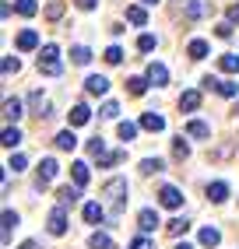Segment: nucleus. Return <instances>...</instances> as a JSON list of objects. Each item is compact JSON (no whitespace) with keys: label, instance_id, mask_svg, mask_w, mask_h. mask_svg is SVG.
<instances>
[{"label":"nucleus","instance_id":"1","mask_svg":"<svg viewBox=\"0 0 239 249\" xmlns=\"http://www.w3.org/2000/svg\"><path fill=\"white\" fill-rule=\"evenodd\" d=\"M39 71L46 77H57L63 71V63H60V49L57 46H42V53H39Z\"/></svg>","mask_w":239,"mask_h":249},{"label":"nucleus","instance_id":"2","mask_svg":"<svg viewBox=\"0 0 239 249\" xmlns=\"http://www.w3.org/2000/svg\"><path fill=\"white\" fill-rule=\"evenodd\" d=\"M102 193L109 196V204H113V211H123V204H127V179H109L106 186H102Z\"/></svg>","mask_w":239,"mask_h":249},{"label":"nucleus","instance_id":"3","mask_svg":"<svg viewBox=\"0 0 239 249\" xmlns=\"http://www.w3.org/2000/svg\"><path fill=\"white\" fill-rule=\"evenodd\" d=\"M46 228H49V235H63V231H67V214H63V207H53V211H49Z\"/></svg>","mask_w":239,"mask_h":249},{"label":"nucleus","instance_id":"4","mask_svg":"<svg viewBox=\"0 0 239 249\" xmlns=\"http://www.w3.org/2000/svg\"><path fill=\"white\" fill-rule=\"evenodd\" d=\"M159 204L169 207V211H176V207L183 204V193H179L176 186H162V190H159Z\"/></svg>","mask_w":239,"mask_h":249},{"label":"nucleus","instance_id":"5","mask_svg":"<svg viewBox=\"0 0 239 249\" xmlns=\"http://www.w3.org/2000/svg\"><path fill=\"white\" fill-rule=\"evenodd\" d=\"M57 172H60L57 158H42V161H39V186H46V182H53V179H57Z\"/></svg>","mask_w":239,"mask_h":249},{"label":"nucleus","instance_id":"6","mask_svg":"<svg viewBox=\"0 0 239 249\" xmlns=\"http://www.w3.org/2000/svg\"><path fill=\"white\" fill-rule=\"evenodd\" d=\"M148 81H151L155 88L169 85V71H165V63H148Z\"/></svg>","mask_w":239,"mask_h":249},{"label":"nucleus","instance_id":"7","mask_svg":"<svg viewBox=\"0 0 239 249\" xmlns=\"http://www.w3.org/2000/svg\"><path fill=\"white\" fill-rule=\"evenodd\" d=\"M67 120H71V126H84V123L92 120V109L84 106V102H78V106H74L71 112H67Z\"/></svg>","mask_w":239,"mask_h":249},{"label":"nucleus","instance_id":"8","mask_svg":"<svg viewBox=\"0 0 239 249\" xmlns=\"http://www.w3.org/2000/svg\"><path fill=\"white\" fill-rule=\"evenodd\" d=\"M141 130H151V134H162V130H165V120H162L159 112H144V116H141Z\"/></svg>","mask_w":239,"mask_h":249},{"label":"nucleus","instance_id":"9","mask_svg":"<svg viewBox=\"0 0 239 249\" xmlns=\"http://www.w3.org/2000/svg\"><path fill=\"white\" fill-rule=\"evenodd\" d=\"M155 225H159V214L151 211V207H144V211L138 214V228H141L144 235H148V231H155Z\"/></svg>","mask_w":239,"mask_h":249},{"label":"nucleus","instance_id":"10","mask_svg":"<svg viewBox=\"0 0 239 249\" xmlns=\"http://www.w3.org/2000/svg\"><path fill=\"white\" fill-rule=\"evenodd\" d=\"M225 196H229V182H211V186H208V200L211 204H225Z\"/></svg>","mask_w":239,"mask_h":249},{"label":"nucleus","instance_id":"11","mask_svg":"<svg viewBox=\"0 0 239 249\" xmlns=\"http://www.w3.org/2000/svg\"><path fill=\"white\" fill-rule=\"evenodd\" d=\"M186 137H197V141H204V137H211V126L204 123V120H190V123H186Z\"/></svg>","mask_w":239,"mask_h":249},{"label":"nucleus","instance_id":"12","mask_svg":"<svg viewBox=\"0 0 239 249\" xmlns=\"http://www.w3.org/2000/svg\"><path fill=\"white\" fill-rule=\"evenodd\" d=\"M84 88H88V95H106L109 91V81L102 77V74H92L88 81H84Z\"/></svg>","mask_w":239,"mask_h":249},{"label":"nucleus","instance_id":"13","mask_svg":"<svg viewBox=\"0 0 239 249\" xmlns=\"http://www.w3.org/2000/svg\"><path fill=\"white\" fill-rule=\"evenodd\" d=\"M36 46H39V36H36V32H32V28L18 32V49H21V53H32V49H36Z\"/></svg>","mask_w":239,"mask_h":249},{"label":"nucleus","instance_id":"14","mask_svg":"<svg viewBox=\"0 0 239 249\" xmlns=\"http://www.w3.org/2000/svg\"><path fill=\"white\" fill-rule=\"evenodd\" d=\"M4 116H7L11 126L18 123V120H21V98H7V102H4Z\"/></svg>","mask_w":239,"mask_h":249},{"label":"nucleus","instance_id":"15","mask_svg":"<svg viewBox=\"0 0 239 249\" xmlns=\"http://www.w3.org/2000/svg\"><path fill=\"white\" fill-rule=\"evenodd\" d=\"M84 221H88V225H99L102 218H106V207H102V204H84Z\"/></svg>","mask_w":239,"mask_h":249},{"label":"nucleus","instance_id":"16","mask_svg":"<svg viewBox=\"0 0 239 249\" xmlns=\"http://www.w3.org/2000/svg\"><path fill=\"white\" fill-rule=\"evenodd\" d=\"M179 109H186V112H194V109H200V91H183L179 95Z\"/></svg>","mask_w":239,"mask_h":249},{"label":"nucleus","instance_id":"17","mask_svg":"<svg viewBox=\"0 0 239 249\" xmlns=\"http://www.w3.org/2000/svg\"><path fill=\"white\" fill-rule=\"evenodd\" d=\"M71 179H74V186H88V165H84V161H74V165H71Z\"/></svg>","mask_w":239,"mask_h":249},{"label":"nucleus","instance_id":"18","mask_svg":"<svg viewBox=\"0 0 239 249\" xmlns=\"http://www.w3.org/2000/svg\"><path fill=\"white\" fill-rule=\"evenodd\" d=\"M57 147H60V151H74V147H78L74 130H60V134H57Z\"/></svg>","mask_w":239,"mask_h":249},{"label":"nucleus","instance_id":"19","mask_svg":"<svg viewBox=\"0 0 239 249\" xmlns=\"http://www.w3.org/2000/svg\"><path fill=\"white\" fill-rule=\"evenodd\" d=\"M186 56H190V60H204V56H208V42H204V39H190Z\"/></svg>","mask_w":239,"mask_h":249},{"label":"nucleus","instance_id":"20","mask_svg":"<svg viewBox=\"0 0 239 249\" xmlns=\"http://www.w3.org/2000/svg\"><path fill=\"white\" fill-rule=\"evenodd\" d=\"M57 196H60V207H71V204H78V196H81V186H63Z\"/></svg>","mask_w":239,"mask_h":249},{"label":"nucleus","instance_id":"21","mask_svg":"<svg viewBox=\"0 0 239 249\" xmlns=\"http://www.w3.org/2000/svg\"><path fill=\"white\" fill-rule=\"evenodd\" d=\"M197 239H200V246L215 249V246L221 242V231H218V228H200V235H197Z\"/></svg>","mask_w":239,"mask_h":249},{"label":"nucleus","instance_id":"22","mask_svg":"<svg viewBox=\"0 0 239 249\" xmlns=\"http://www.w3.org/2000/svg\"><path fill=\"white\" fill-rule=\"evenodd\" d=\"M88 249H113V239L106 235V231H92V235H88Z\"/></svg>","mask_w":239,"mask_h":249},{"label":"nucleus","instance_id":"23","mask_svg":"<svg viewBox=\"0 0 239 249\" xmlns=\"http://www.w3.org/2000/svg\"><path fill=\"white\" fill-rule=\"evenodd\" d=\"M138 130H141V123H130V120H123L116 126V134H120V141H134L138 137Z\"/></svg>","mask_w":239,"mask_h":249},{"label":"nucleus","instance_id":"24","mask_svg":"<svg viewBox=\"0 0 239 249\" xmlns=\"http://www.w3.org/2000/svg\"><path fill=\"white\" fill-rule=\"evenodd\" d=\"M71 60L78 63V67H84V63H92V49L88 46H74L71 49Z\"/></svg>","mask_w":239,"mask_h":249},{"label":"nucleus","instance_id":"25","mask_svg":"<svg viewBox=\"0 0 239 249\" xmlns=\"http://www.w3.org/2000/svg\"><path fill=\"white\" fill-rule=\"evenodd\" d=\"M18 144H21V130H18V126H7V130H4V147H7V151H14Z\"/></svg>","mask_w":239,"mask_h":249},{"label":"nucleus","instance_id":"26","mask_svg":"<svg viewBox=\"0 0 239 249\" xmlns=\"http://www.w3.org/2000/svg\"><path fill=\"white\" fill-rule=\"evenodd\" d=\"M127 21H130V25H144V21H148V11H144L141 4L127 7Z\"/></svg>","mask_w":239,"mask_h":249},{"label":"nucleus","instance_id":"27","mask_svg":"<svg viewBox=\"0 0 239 249\" xmlns=\"http://www.w3.org/2000/svg\"><path fill=\"white\" fill-rule=\"evenodd\" d=\"M218 67L225 71V74H239V56L236 53H225V56L218 60Z\"/></svg>","mask_w":239,"mask_h":249},{"label":"nucleus","instance_id":"28","mask_svg":"<svg viewBox=\"0 0 239 249\" xmlns=\"http://www.w3.org/2000/svg\"><path fill=\"white\" fill-rule=\"evenodd\" d=\"M148 85H151L148 77H130V81H127V91H130V95H144Z\"/></svg>","mask_w":239,"mask_h":249},{"label":"nucleus","instance_id":"29","mask_svg":"<svg viewBox=\"0 0 239 249\" xmlns=\"http://www.w3.org/2000/svg\"><path fill=\"white\" fill-rule=\"evenodd\" d=\"M162 169H165V161H162V158H144V161H141V172H144V176L162 172Z\"/></svg>","mask_w":239,"mask_h":249},{"label":"nucleus","instance_id":"30","mask_svg":"<svg viewBox=\"0 0 239 249\" xmlns=\"http://www.w3.org/2000/svg\"><path fill=\"white\" fill-rule=\"evenodd\" d=\"M116 161H123V151H106V155H99V169H109Z\"/></svg>","mask_w":239,"mask_h":249},{"label":"nucleus","instance_id":"31","mask_svg":"<svg viewBox=\"0 0 239 249\" xmlns=\"http://www.w3.org/2000/svg\"><path fill=\"white\" fill-rule=\"evenodd\" d=\"M186 228H190V221H186V218H173V221L165 225V231H169V235H183Z\"/></svg>","mask_w":239,"mask_h":249},{"label":"nucleus","instance_id":"32","mask_svg":"<svg viewBox=\"0 0 239 249\" xmlns=\"http://www.w3.org/2000/svg\"><path fill=\"white\" fill-rule=\"evenodd\" d=\"M14 225H18V214L7 207V211H4V242L11 239V228H14Z\"/></svg>","mask_w":239,"mask_h":249},{"label":"nucleus","instance_id":"33","mask_svg":"<svg viewBox=\"0 0 239 249\" xmlns=\"http://www.w3.org/2000/svg\"><path fill=\"white\" fill-rule=\"evenodd\" d=\"M218 95H225V98H236L239 95V85H232V81H218V88H215Z\"/></svg>","mask_w":239,"mask_h":249},{"label":"nucleus","instance_id":"34","mask_svg":"<svg viewBox=\"0 0 239 249\" xmlns=\"http://www.w3.org/2000/svg\"><path fill=\"white\" fill-rule=\"evenodd\" d=\"M14 7H18V14H21V18H32V14L39 11V7H36V0H18Z\"/></svg>","mask_w":239,"mask_h":249},{"label":"nucleus","instance_id":"35","mask_svg":"<svg viewBox=\"0 0 239 249\" xmlns=\"http://www.w3.org/2000/svg\"><path fill=\"white\" fill-rule=\"evenodd\" d=\"M0 67H4V74H18V71H21V60H18V56H4Z\"/></svg>","mask_w":239,"mask_h":249},{"label":"nucleus","instance_id":"36","mask_svg":"<svg viewBox=\"0 0 239 249\" xmlns=\"http://www.w3.org/2000/svg\"><path fill=\"white\" fill-rule=\"evenodd\" d=\"M46 18H49V21H60V18H63V4H60V0H53V4L46 7Z\"/></svg>","mask_w":239,"mask_h":249},{"label":"nucleus","instance_id":"37","mask_svg":"<svg viewBox=\"0 0 239 249\" xmlns=\"http://www.w3.org/2000/svg\"><path fill=\"white\" fill-rule=\"evenodd\" d=\"M102 60H106V63H120V60H123V49H120V46H109L106 53H102Z\"/></svg>","mask_w":239,"mask_h":249},{"label":"nucleus","instance_id":"38","mask_svg":"<svg viewBox=\"0 0 239 249\" xmlns=\"http://www.w3.org/2000/svg\"><path fill=\"white\" fill-rule=\"evenodd\" d=\"M88 155H92V158H99V155H106V141H102V137L88 141Z\"/></svg>","mask_w":239,"mask_h":249},{"label":"nucleus","instance_id":"39","mask_svg":"<svg viewBox=\"0 0 239 249\" xmlns=\"http://www.w3.org/2000/svg\"><path fill=\"white\" fill-rule=\"evenodd\" d=\"M173 155H176V158H179V161H183V158H190V144H186V141H183V137H179V141H176V144H173Z\"/></svg>","mask_w":239,"mask_h":249},{"label":"nucleus","instance_id":"40","mask_svg":"<svg viewBox=\"0 0 239 249\" xmlns=\"http://www.w3.org/2000/svg\"><path fill=\"white\" fill-rule=\"evenodd\" d=\"M138 49H141V53H151V49H155V36H148V32H144V36L138 39Z\"/></svg>","mask_w":239,"mask_h":249},{"label":"nucleus","instance_id":"41","mask_svg":"<svg viewBox=\"0 0 239 249\" xmlns=\"http://www.w3.org/2000/svg\"><path fill=\"white\" fill-rule=\"evenodd\" d=\"M25 155H11V161H7V169H14V172H25Z\"/></svg>","mask_w":239,"mask_h":249},{"label":"nucleus","instance_id":"42","mask_svg":"<svg viewBox=\"0 0 239 249\" xmlns=\"http://www.w3.org/2000/svg\"><path fill=\"white\" fill-rule=\"evenodd\" d=\"M102 116H106V120H116V116H120V106H116V102H106V106H102Z\"/></svg>","mask_w":239,"mask_h":249},{"label":"nucleus","instance_id":"43","mask_svg":"<svg viewBox=\"0 0 239 249\" xmlns=\"http://www.w3.org/2000/svg\"><path fill=\"white\" fill-rule=\"evenodd\" d=\"M215 36H218V39H229V36H232V21H221V25L215 28Z\"/></svg>","mask_w":239,"mask_h":249},{"label":"nucleus","instance_id":"44","mask_svg":"<svg viewBox=\"0 0 239 249\" xmlns=\"http://www.w3.org/2000/svg\"><path fill=\"white\" fill-rule=\"evenodd\" d=\"M130 249H151V242H148L144 235H138V239H134V242H130Z\"/></svg>","mask_w":239,"mask_h":249},{"label":"nucleus","instance_id":"45","mask_svg":"<svg viewBox=\"0 0 239 249\" xmlns=\"http://www.w3.org/2000/svg\"><path fill=\"white\" fill-rule=\"evenodd\" d=\"M225 18H229V21H239V4H229V11H225Z\"/></svg>","mask_w":239,"mask_h":249},{"label":"nucleus","instance_id":"46","mask_svg":"<svg viewBox=\"0 0 239 249\" xmlns=\"http://www.w3.org/2000/svg\"><path fill=\"white\" fill-rule=\"evenodd\" d=\"M74 4H78L81 11H95V4H99V0H74Z\"/></svg>","mask_w":239,"mask_h":249},{"label":"nucleus","instance_id":"47","mask_svg":"<svg viewBox=\"0 0 239 249\" xmlns=\"http://www.w3.org/2000/svg\"><path fill=\"white\" fill-rule=\"evenodd\" d=\"M18 249H36V242H32V239H28V242H21Z\"/></svg>","mask_w":239,"mask_h":249},{"label":"nucleus","instance_id":"48","mask_svg":"<svg viewBox=\"0 0 239 249\" xmlns=\"http://www.w3.org/2000/svg\"><path fill=\"white\" fill-rule=\"evenodd\" d=\"M176 249H194V246H190V242H179V246H176Z\"/></svg>","mask_w":239,"mask_h":249},{"label":"nucleus","instance_id":"49","mask_svg":"<svg viewBox=\"0 0 239 249\" xmlns=\"http://www.w3.org/2000/svg\"><path fill=\"white\" fill-rule=\"evenodd\" d=\"M141 4H148V7H151V4H159V0H141Z\"/></svg>","mask_w":239,"mask_h":249}]
</instances>
